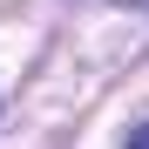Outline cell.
<instances>
[{
	"instance_id": "6da1fadb",
	"label": "cell",
	"mask_w": 149,
	"mask_h": 149,
	"mask_svg": "<svg viewBox=\"0 0 149 149\" xmlns=\"http://www.w3.org/2000/svg\"><path fill=\"white\" fill-rule=\"evenodd\" d=\"M122 149H149V122H142V129H136L129 142H122Z\"/></svg>"
}]
</instances>
